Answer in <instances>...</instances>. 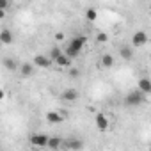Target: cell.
Returning <instances> with one entry per match:
<instances>
[{
	"label": "cell",
	"instance_id": "obj_1",
	"mask_svg": "<svg viewBox=\"0 0 151 151\" xmlns=\"http://www.w3.org/2000/svg\"><path fill=\"white\" fill-rule=\"evenodd\" d=\"M84 45H86V37H84V36H77V37H73V39L69 41V45L66 46V53H68L71 59H75L77 55H80V52H82Z\"/></svg>",
	"mask_w": 151,
	"mask_h": 151
},
{
	"label": "cell",
	"instance_id": "obj_2",
	"mask_svg": "<svg viewBox=\"0 0 151 151\" xmlns=\"http://www.w3.org/2000/svg\"><path fill=\"white\" fill-rule=\"evenodd\" d=\"M142 100H144V93H142L140 89H135V91H132L130 94H126L124 105H128V107H139V105L142 103Z\"/></svg>",
	"mask_w": 151,
	"mask_h": 151
},
{
	"label": "cell",
	"instance_id": "obj_3",
	"mask_svg": "<svg viewBox=\"0 0 151 151\" xmlns=\"http://www.w3.org/2000/svg\"><path fill=\"white\" fill-rule=\"evenodd\" d=\"M48 140H50V137L45 133H34L30 137V144L34 147H48Z\"/></svg>",
	"mask_w": 151,
	"mask_h": 151
},
{
	"label": "cell",
	"instance_id": "obj_4",
	"mask_svg": "<svg viewBox=\"0 0 151 151\" xmlns=\"http://www.w3.org/2000/svg\"><path fill=\"white\" fill-rule=\"evenodd\" d=\"M146 43H147V34H146L144 30H137V32L132 36V45H133V46L140 48V46H144Z\"/></svg>",
	"mask_w": 151,
	"mask_h": 151
},
{
	"label": "cell",
	"instance_id": "obj_5",
	"mask_svg": "<svg viewBox=\"0 0 151 151\" xmlns=\"http://www.w3.org/2000/svg\"><path fill=\"white\" fill-rule=\"evenodd\" d=\"M52 62H53V59L50 55H36L34 57V66H37V68H50Z\"/></svg>",
	"mask_w": 151,
	"mask_h": 151
},
{
	"label": "cell",
	"instance_id": "obj_6",
	"mask_svg": "<svg viewBox=\"0 0 151 151\" xmlns=\"http://www.w3.org/2000/svg\"><path fill=\"white\" fill-rule=\"evenodd\" d=\"M46 121H48L50 124H59V123L64 121V116H62L60 112H57V110H50V112L46 114Z\"/></svg>",
	"mask_w": 151,
	"mask_h": 151
},
{
	"label": "cell",
	"instance_id": "obj_7",
	"mask_svg": "<svg viewBox=\"0 0 151 151\" xmlns=\"http://www.w3.org/2000/svg\"><path fill=\"white\" fill-rule=\"evenodd\" d=\"M96 128L100 132H105L109 130V117L105 114H96Z\"/></svg>",
	"mask_w": 151,
	"mask_h": 151
},
{
	"label": "cell",
	"instance_id": "obj_8",
	"mask_svg": "<svg viewBox=\"0 0 151 151\" xmlns=\"http://www.w3.org/2000/svg\"><path fill=\"white\" fill-rule=\"evenodd\" d=\"M53 62H55L57 66H60V68H68V66H71V57H69L66 52H62V53H60Z\"/></svg>",
	"mask_w": 151,
	"mask_h": 151
},
{
	"label": "cell",
	"instance_id": "obj_9",
	"mask_svg": "<svg viewBox=\"0 0 151 151\" xmlns=\"http://www.w3.org/2000/svg\"><path fill=\"white\" fill-rule=\"evenodd\" d=\"M137 89H140L144 94H151V80L149 78H140L139 80V84H137Z\"/></svg>",
	"mask_w": 151,
	"mask_h": 151
},
{
	"label": "cell",
	"instance_id": "obj_10",
	"mask_svg": "<svg viewBox=\"0 0 151 151\" xmlns=\"http://www.w3.org/2000/svg\"><path fill=\"white\" fill-rule=\"evenodd\" d=\"M78 98V91L77 89H64L62 93V100L64 101H75Z\"/></svg>",
	"mask_w": 151,
	"mask_h": 151
},
{
	"label": "cell",
	"instance_id": "obj_11",
	"mask_svg": "<svg viewBox=\"0 0 151 151\" xmlns=\"http://www.w3.org/2000/svg\"><path fill=\"white\" fill-rule=\"evenodd\" d=\"M0 41H2L4 45H11L13 43V32L9 29H4L2 32H0Z\"/></svg>",
	"mask_w": 151,
	"mask_h": 151
},
{
	"label": "cell",
	"instance_id": "obj_12",
	"mask_svg": "<svg viewBox=\"0 0 151 151\" xmlns=\"http://www.w3.org/2000/svg\"><path fill=\"white\" fill-rule=\"evenodd\" d=\"M66 147H69V149H82V147H84V142L78 140V139H75V137H71V139L66 142Z\"/></svg>",
	"mask_w": 151,
	"mask_h": 151
},
{
	"label": "cell",
	"instance_id": "obj_13",
	"mask_svg": "<svg viewBox=\"0 0 151 151\" xmlns=\"http://www.w3.org/2000/svg\"><path fill=\"white\" fill-rule=\"evenodd\" d=\"M101 66H103V68H107V69H109V68H112V66H114V57H112L110 53H105V55L101 57Z\"/></svg>",
	"mask_w": 151,
	"mask_h": 151
},
{
	"label": "cell",
	"instance_id": "obj_14",
	"mask_svg": "<svg viewBox=\"0 0 151 151\" xmlns=\"http://www.w3.org/2000/svg\"><path fill=\"white\" fill-rule=\"evenodd\" d=\"M60 146H62L60 137H50V140H48V147L50 149H59Z\"/></svg>",
	"mask_w": 151,
	"mask_h": 151
},
{
	"label": "cell",
	"instance_id": "obj_15",
	"mask_svg": "<svg viewBox=\"0 0 151 151\" xmlns=\"http://www.w3.org/2000/svg\"><path fill=\"white\" fill-rule=\"evenodd\" d=\"M96 18H98V11H96L94 7L86 9V20H89V22H96Z\"/></svg>",
	"mask_w": 151,
	"mask_h": 151
},
{
	"label": "cell",
	"instance_id": "obj_16",
	"mask_svg": "<svg viewBox=\"0 0 151 151\" xmlns=\"http://www.w3.org/2000/svg\"><path fill=\"white\" fill-rule=\"evenodd\" d=\"M20 71H22V75H23V77H30V75H32V71H34V66H30L29 62H27V64H22Z\"/></svg>",
	"mask_w": 151,
	"mask_h": 151
},
{
	"label": "cell",
	"instance_id": "obj_17",
	"mask_svg": "<svg viewBox=\"0 0 151 151\" xmlns=\"http://www.w3.org/2000/svg\"><path fill=\"white\" fill-rule=\"evenodd\" d=\"M119 52H121V57H123L124 60H130V59L133 57V53H132V50H130L128 46H123V48H121Z\"/></svg>",
	"mask_w": 151,
	"mask_h": 151
},
{
	"label": "cell",
	"instance_id": "obj_18",
	"mask_svg": "<svg viewBox=\"0 0 151 151\" xmlns=\"http://www.w3.org/2000/svg\"><path fill=\"white\" fill-rule=\"evenodd\" d=\"M4 66H6V69H9V71H14V69L18 68L16 60H13V59H6V60H4Z\"/></svg>",
	"mask_w": 151,
	"mask_h": 151
},
{
	"label": "cell",
	"instance_id": "obj_19",
	"mask_svg": "<svg viewBox=\"0 0 151 151\" xmlns=\"http://www.w3.org/2000/svg\"><path fill=\"white\" fill-rule=\"evenodd\" d=\"M96 39H98V43H107L109 41V36L105 32H98L96 34Z\"/></svg>",
	"mask_w": 151,
	"mask_h": 151
},
{
	"label": "cell",
	"instance_id": "obj_20",
	"mask_svg": "<svg viewBox=\"0 0 151 151\" xmlns=\"http://www.w3.org/2000/svg\"><path fill=\"white\" fill-rule=\"evenodd\" d=\"M60 53H62V52H60V50H59V48H55V46H53V48H52V50H50V57H52V59H53V60H55V59H57V57H59V55H60Z\"/></svg>",
	"mask_w": 151,
	"mask_h": 151
},
{
	"label": "cell",
	"instance_id": "obj_21",
	"mask_svg": "<svg viewBox=\"0 0 151 151\" xmlns=\"http://www.w3.org/2000/svg\"><path fill=\"white\" fill-rule=\"evenodd\" d=\"M69 77H73V78L78 77V69H77V68H71V69H69Z\"/></svg>",
	"mask_w": 151,
	"mask_h": 151
},
{
	"label": "cell",
	"instance_id": "obj_22",
	"mask_svg": "<svg viewBox=\"0 0 151 151\" xmlns=\"http://www.w3.org/2000/svg\"><path fill=\"white\" fill-rule=\"evenodd\" d=\"M0 9H2V11L7 9V0H0Z\"/></svg>",
	"mask_w": 151,
	"mask_h": 151
},
{
	"label": "cell",
	"instance_id": "obj_23",
	"mask_svg": "<svg viewBox=\"0 0 151 151\" xmlns=\"http://www.w3.org/2000/svg\"><path fill=\"white\" fill-rule=\"evenodd\" d=\"M55 39H57V41H62V39H64V34H62V32H57V34H55Z\"/></svg>",
	"mask_w": 151,
	"mask_h": 151
},
{
	"label": "cell",
	"instance_id": "obj_24",
	"mask_svg": "<svg viewBox=\"0 0 151 151\" xmlns=\"http://www.w3.org/2000/svg\"><path fill=\"white\" fill-rule=\"evenodd\" d=\"M149 149H151V146H149Z\"/></svg>",
	"mask_w": 151,
	"mask_h": 151
}]
</instances>
